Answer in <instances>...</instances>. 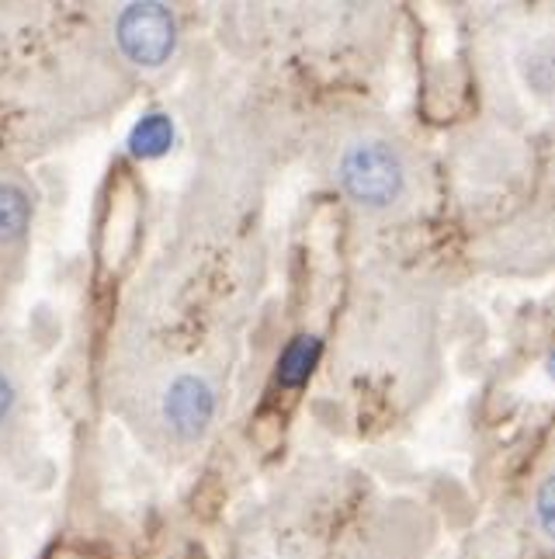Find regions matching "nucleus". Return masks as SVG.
<instances>
[{
	"mask_svg": "<svg viewBox=\"0 0 555 559\" xmlns=\"http://www.w3.org/2000/svg\"><path fill=\"white\" fill-rule=\"evenodd\" d=\"M552 365H555V358H552ZM552 372H555V369H552Z\"/></svg>",
	"mask_w": 555,
	"mask_h": 559,
	"instance_id": "nucleus-9",
	"label": "nucleus"
},
{
	"mask_svg": "<svg viewBox=\"0 0 555 559\" xmlns=\"http://www.w3.org/2000/svg\"><path fill=\"white\" fill-rule=\"evenodd\" d=\"M216 414V393L202 376H178L164 396V417L181 438H198Z\"/></svg>",
	"mask_w": 555,
	"mask_h": 559,
	"instance_id": "nucleus-3",
	"label": "nucleus"
},
{
	"mask_svg": "<svg viewBox=\"0 0 555 559\" xmlns=\"http://www.w3.org/2000/svg\"><path fill=\"white\" fill-rule=\"evenodd\" d=\"M316 358H319V341L305 337V334L295 337L278 358V382L281 385H302L305 379H310V372L316 369Z\"/></svg>",
	"mask_w": 555,
	"mask_h": 559,
	"instance_id": "nucleus-5",
	"label": "nucleus"
},
{
	"mask_svg": "<svg viewBox=\"0 0 555 559\" xmlns=\"http://www.w3.org/2000/svg\"><path fill=\"white\" fill-rule=\"evenodd\" d=\"M119 46L132 63L160 67L178 46V22L164 4H129L119 14Z\"/></svg>",
	"mask_w": 555,
	"mask_h": 559,
	"instance_id": "nucleus-2",
	"label": "nucleus"
},
{
	"mask_svg": "<svg viewBox=\"0 0 555 559\" xmlns=\"http://www.w3.org/2000/svg\"><path fill=\"white\" fill-rule=\"evenodd\" d=\"M534 522H539L542 535L555 543V473L542 479L539 493H534Z\"/></svg>",
	"mask_w": 555,
	"mask_h": 559,
	"instance_id": "nucleus-7",
	"label": "nucleus"
},
{
	"mask_svg": "<svg viewBox=\"0 0 555 559\" xmlns=\"http://www.w3.org/2000/svg\"><path fill=\"white\" fill-rule=\"evenodd\" d=\"M337 181L365 209H389L403 199L407 167L399 150L378 136H365L343 146L337 160Z\"/></svg>",
	"mask_w": 555,
	"mask_h": 559,
	"instance_id": "nucleus-1",
	"label": "nucleus"
},
{
	"mask_svg": "<svg viewBox=\"0 0 555 559\" xmlns=\"http://www.w3.org/2000/svg\"><path fill=\"white\" fill-rule=\"evenodd\" d=\"M32 219V202L17 185H0V243L25 237Z\"/></svg>",
	"mask_w": 555,
	"mask_h": 559,
	"instance_id": "nucleus-6",
	"label": "nucleus"
},
{
	"mask_svg": "<svg viewBox=\"0 0 555 559\" xmlns=\"http://www.w3.org/2000/svg\"><path fill=\"white\" fill-rule=\"evenodd\" d=\"M11 403H14V390H11V382L0 376V424H4L8 411H11Z\"/></svg>",
	"mask_w": 555,
	"mask_h": 559,
	"instance_id": "nucleus-8",
	"label": "nucleus"
},
{
	"mask_svg": "<svg viewBox=\"0 0 555 559\" xmlns=\"http://www.w3.org/2000/svg\"><path fill=\"white\" fill-rule=\"evenodd\" d=\"M170 143H174V122L167 115H146L129 132V150L136 157H164Z\"/></svg>",
	"mask_w": 555,
	"mask_h": 559,
	"instance_id": "nucleus-4",
	"label": "nucleus"
}]
</instances>
